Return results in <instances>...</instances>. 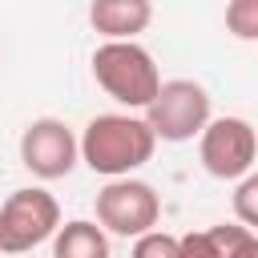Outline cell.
<instances>
[{
	"label": "cell",
	"mask_w": 258,
	"mask_h": 258,
	"mask_svg": "<svg viewBox=\"0 0 258 258\" xmlns=\"http://www.w3.org/2000/svg\"><path fill=\"white\" fill-rule=\"evenodd\" d=\"M81 161L101 177H129L153 161L157 137L137 113H97L77 137Z\"/></svg>",
	"instance_id": "6da1fadb"
},
{
	"label": "cell",
	"mask_w": 258,
	"mask_h": 258,
	"mask_svg": "<svg viewBox=\"0 0 258 258\" xmlns=\"http://www.w3.org/2000/svg\"><path fill=\"white\" fill-rule=\"evenodd\" d=\"M93 81L117 101L125 105L129 113L133 109H145L161 85V73H157V60L145 44L137 40H101L93 48Z\"/></svg>",
	"instance_id": "7a4b0ae2"
},
{
	"label": "cell",
	"mask_w": 258,
	"mask_h": 258,
	"mask_svg": "<svg viewBox=\"0 0 258 258\" xmlns=\"http://www.w3.org/2000/svg\"><path fill=\"white\" fill-rule=\"evenodd\" d=\"M145 125L153 129L157 141H169V145H181V141H194L202 133V125L214 117V105H210V93L202 81H189V77H173V81H161L153 101L141 109Z\"/></svg>",
	"instance_id": "3957f363"
},
{
	"label": "cell",
	"mask_w": 258,
	"mask_h": 258,
	"mask_svg": "<svg viewBox=\"0 0 258 258\" xmlns=\"http://www.w3.org/2000/svg\"><path fill=\"white\" fill-rule=\"evenodd\" d=\"M60 226V206L48 189L24 185L0 202V254H28Z\"/></svg>",
	"instance_id": "277c9868"
},
{
	"label": "cell",
	"mask_w": 258,
	"mask_h": 258,
	"mask_svg": "<svg viewBox=\"0 0 258 258\" xmlns=\"http://www.w3.org/2000/svg\"><path fill=\"white\" fill-rule=\"evenodd\" d=\"M161 222V194L141 177H109L97 189V226L113 238H137Z\"/></svg>",
	"instance_id": "5b68a950"
},
{
	"label": "cell",
	"mask_w": 258,
	"mask_h": 258,
	"mask_svg": "<svg viewBox=\"0 0 258 258\" xmlns=\"http://www.w3.org/2000/svg\"><path fill=\"white\" fill-rule=\"evenodd\" d=\"M258 137L246 117H210L198 133V161L218 181H238L254 169Z\"/></svg>",
	"instance_id": "8992f818"
},
{
	"label": "cell",
	"mask_w": 258,
	"mask_h": 258,
	"mask_svg": "<svg viewBox=\"0 0 258 258\" xmlns=\"http://www.w3.org/2000/svg\"><path fill=\"white\" fill-rule=\"evenodd\" d=\"M77 161H81L77 133L60 117H36V121L24 125V133H20V165L32 177H40V181L69 177Z\"/></svg>",
	"instance_id": "52a82bcc"
},
{
	"label": "cell",
	"mask_w": 258,
	"mask_h": 258,
	"mask_svg": "<svg viewBox=\"0 0 258 258\" xmlns=\"http://www.w3.org/2000/svg\"><path fill=\"white\" fill-rule=\"evenodd\" d=\"M153 20V0H89V24L105 40H137Z\"/></svg>",
	"instance_id": "ba28073f"
},
{
	"label": "cell",
	"mask_w": 258,
	"mask_h": 258,
	"mask_svg": "<svg viewBox=\"0 0 258 258\" xmlns=\"http://www.w3.org/2000/svg\"><path fill=\"white\" fill-rule=\"evenodd\" d=\"M48 242H52V258H113L109 234L89 218H73L64 226H56V234Z\"/></svg>",
	"instance_id": "9c48e42d"
},
{
	"label": "cell",
	"mask_w": 258,
	"mask_h": 258,
	"mask_svg": "<svg viewBox=\"0 0 258 258\" xmlns=\"http://www.w3.org/2000/svg\"><path fill=\"white\" fill-rule=\"evenodd\" d=\"M214 238H218V250L222 258H258V234L242 222H222V226H210Z\"/></svg>",
	"instance_id": "30bf717a"
},
{
	"label": "cell",
	"mask_w": 258,
	"mask_h": 258,
	"mask_svg": "<svg viewBox=\"0 0 258 258\" xmlns=\"http://www.w3.org/2000/svg\"><path fill=\"white\" fill-rule=\"evenodd\" d=\"M226 28L238 40H258V0H230L226 4Z\"/></svg>",
	"instance_id": "8fae6325"
},
{
	"label": "cell",
	"mask_w": 258,
	"mask_h": 258,
	"mask_svg": "<svg viewBox=\"0 0 258 258\" xmlns=\"http://www.w3.org/2000/svg\"><path fill=\"white\" fill-rule=\"evenodd\" d=\"M129 258H181V254H177V238L153 226V230H145V234L133 238Z\"/></svg>",
	"instance_id": "7c38bea8"
},
{
	"label": "cell",
	"mask_w": 258,
	"mask_h": 258,
	"mask_svg": "<svg viewBox=\"0 0 258 258\" xmlns=\"http://www.w3.org/2000/svg\"><path fill=\"white\" fill-rule=\"evenodd\" d=\"M234 218L242 226H258V173L250 169L246 177H238V189H234Z\"/></svg>",
	"instance_id": "4fadbf2b"
},
{
	"label": "cell",
	"mask_w": 258,
	"mask_h": 258,
	"mask_svg": "<svg viewBox=\"0 0 258 258\" xmlns=\"http://www.w3.org/2000/svg\"><path fill=\"white\" fill-rule=\"evenodd\" d=\"M177 254L181 258H222L214 230H189V234H181L177 238Z\"/></svg>",
	"instance_id": "5bb4252c"
}]
</instances>
